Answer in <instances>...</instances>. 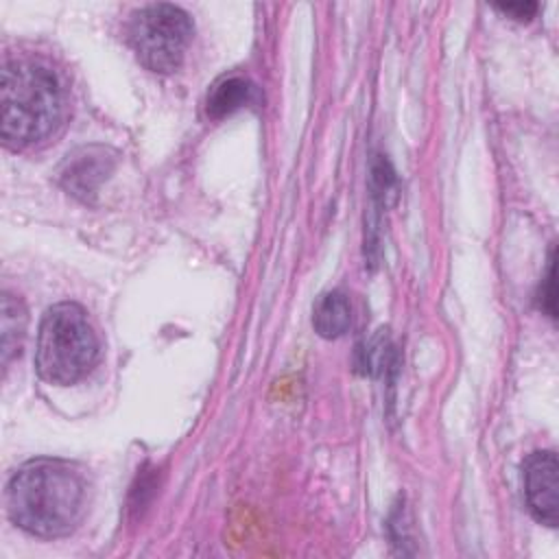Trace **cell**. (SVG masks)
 <instances>
[{
	"label": "cell",
	"mask_w": 559,
	"mask_h": 559,
	"mask_svg": "<svg viewBox=\"0 0 559 559\" xmlns=\"http://www.w3.org/2000/svg\"><path fill=\"white\" fill-rule=\"evenodd\" d=\"M85 507L87 480L76 465L61 459H33L17 467L7 485L11 522L44 539L72 533Z\"/></svg>",
	"instance_id": "6da1fadb"
},
{
	"label": "cell",
	"mask_w": 559,
	"mask_h": 559,
	"mask_svg": "<svg viewBox=\"0 0 559 559\" xmlns=\"http://www.w3.org/2000/svg\"><path fill=\"white\" fill-rule=\"evenodd\" d=\"M63 116V87L52 68L31 59L2 66L0 135L9 148H26L48 138Z\"/></svg>",
	"instance_id": "7a4b0ae2"
},
{
	"label": "cell",
	"mask_w": 559,
	"mask_h": 559,
	"mask_svg": "<svg viewBox=\"0 0 559 559\" xmlns=\"http://www.w3.org/2000/svg\"><path fill=\"white\" fill-rule=\"evenodd\" d=\"M100 354L98 336L87 312L74 301L50 306L39 323L35 367L50 384H74L96 365Z\"/></svg>",
	"instance_id": "3957f363"
},
{
	"label": "cell",
	"mask_w": 559,
	"mask_h": 559,
	"mask_svg": "<svg viewBox=\"0 0 559 559\" xmlns=\"http://www.w3.org/2000/svg\"><path fill=\"white\" fill-rule=\"evenodd\" d=\"M192 20L175 4H146L131 13L127 39L138 61L157 74L175 72L192 41Z\"/></svg>",
	"instance_id": "277c9868"
},
{
	"label": "cell",
	"mask_w": 559,
	"mask_h": 559,
	"mask_svg": "<svg viewBox=\"0 0 559 559\" xmlns=\"http://www.w3.org/2000/svg\"><path fill=\"white\" fill-rule=\"evenodd\" d=\"M524 496L533 518L550 528L559 522V463L552 450H537L522 465Z\"/></svg>",
	"instance_id": "5b68a950"
},
{
	"label": "cell",
	"mask_w": 559,
	"mask_h": 559,
	"mask_svg": "<svg viewBox=\"0 0 559 559\" xmlns=\"http://www.w3.org/2000/svg\"><path fill=\"white\" fill-rule=\"evenodd\" d=\"M111 170L114 155L105 146H83L68 155L61 166L59 181L70 194L87 201L92 194H96L98 186L109 177Z\"/></svg>",
	"instance_id": "8992f818"
},
{
	"label": "cell",
	"mask_w": 559,
	"mask_h": 559,
	"mask_svg": "<svg viewBox=\"0 0 559 559\" xmlns=\"http://www.w3.org/2000/svg\"><path fill=\"white\" fill-rule=\"evenodd\" d=\"M255 100V87L251 81L242 79V76H223L221 81H216L207 94V116L218 120L225 118L238 109H242L245 105Z\"/></svg>",
	"instance_id": "52a82bcc"
},
{
	"label": "cell",
	"mask_w": 559,
	"mask_h": 559,
	"mask_svg": "<svg viewBox=\"0 0 559 559\" xmlns=\"http://www.w3.org/2000/svg\"><path fill=\"white\" fill-rule=\"evenodd\" d=\"M312 325L323 338H338L352 325V306L345 293L330 290L319 297L312 312Z\"/></svg>",
	"instance_id": "ba28073f"
},
{
	"label": "cell",
	"mask_w": 559,
	"mask_h": 559,
	"mask_svg": "<svg viewBox=\"0 0 559 559\" xmlns=\"http://www.w3.org/2000/svg\"><path fill=\"white\" fill-rule=\"evenodd\" d=\"M26 308L20 297L4 293L2 295V365H7L22 347L26 332Z\"/></svg>",
	"instance_id": "9c48e42d"
},
{
	"label": "cell",
	"mask_w": 559,
	"mask_h": 559,
	"mask_svg": "<svg viewBox=\"0 0 559 559\" xmlns=\"http://www.w3.org/2000/svg\"><path fill=\"white\" fill-rule=\"evenodd\" d=\"M498 11L507 13L513 20H531L537 11V2H507V4H496Z\"/></svg>",
	"instance_id": "30bf717a"
}]
</instances>
